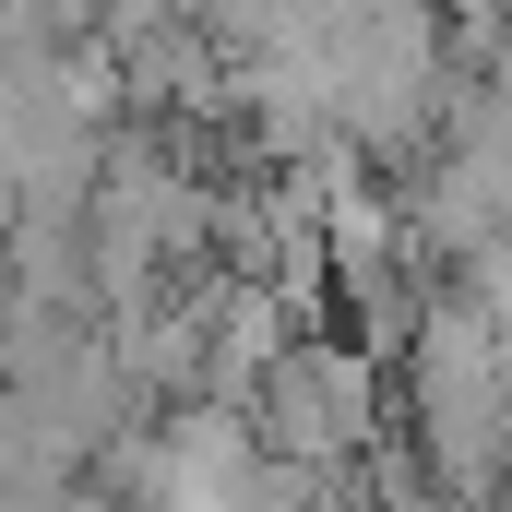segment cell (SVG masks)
<instances>
[{
  "label": "cell",
  "mask_w": 512,
  "mask_h": 512,
  "mask_svg": "<svg viewBox=\"0 0 512 512\" xmlns=\"http://www.w3.org/2000/svg\"><path fill=\"white\" fill-rule=\"evenodd\" d=\"M251 429L274 465H322V453H358L370 441V417H382V382H370V346H322V334H298L274 370L251 382Z\"/></svg>",
  "instance_id": "obj_1"
}]
</instances>
